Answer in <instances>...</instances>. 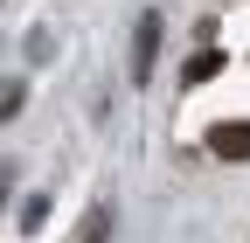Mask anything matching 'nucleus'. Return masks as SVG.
<instances>
[{"instance_id": "1", "label": "nucleus", "mask_w": 250, "mask_h": 243, "mask_svg": "<svg viewBox=\"0 0 250 243\" xmlns=\"http://www.w3.org/2000/svg\"><path fill=\"white\" fill-rule=\"evenodd\" d=\"M153 70H160V14H139V28H132V70H125V77H132V83H153Z\"/></svg>"}, {"instance_id": "2", "label": "nucleus", "mask_w": 250, "mask_h": 243, "mask_svg": "<svg viewBox=\"0 0 250 243\" xmlns=\"http://www.w3.org/2000/svg\"><path fill=\"white\" fill-rule=\"evenodd\" d=\"M208 153L215 160H250V118H223L208 132Z\"/></svg>"}, {"instance_id": "3", "label": "nucleus", "mask_w": 250, "mask_h": 243, "mask_svg": "<svg viewBox=\"0 0 250 243\" xmlns=\"http://www.w3.org/2000/svg\"><path fill=\"white\" fill-rule=\"evenodd\" d=\"M223 70H229V56H223V49L208 42V49H195V56H188V63H181V83L195 90V83H208V77H223Z\"/></svg>"}, {"instance_id": "4", "label": "nucleus", "mask_w": 250, "mask_h": 243, "mask_svg": "<svg viewBox=\"0 0 250 243\" xmlns=\"http://www.w3.org/2000/svg\"><path fill=\"white\" fill-rule=\"evenodd\" d=\"M77 243H111V208H83V223H77Z\"/></svg>"}, {"instance_id": "5", "label": "nucleus", "mask_w": 250, "mask_h": 243, "mask_svg": "<svg viewBox=\"0 0 250 243\" xmlns=\"http://www.w3.org/2000/svg\"><path fill=\"white\" fill-rule=\"evenodd\" d=\"M14 223H21L28 236H35V229L49 223V195H28V202H21V216H14Z\"/></svg>"}]
</instances>
